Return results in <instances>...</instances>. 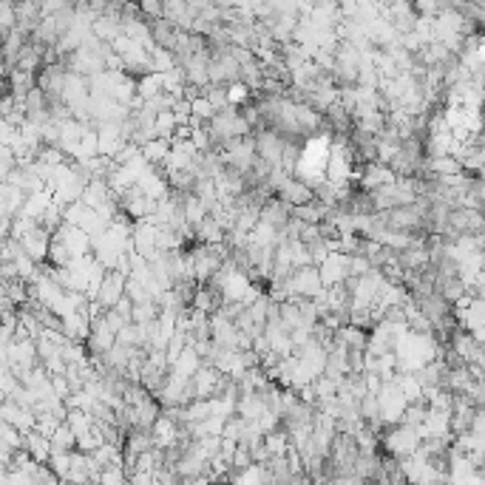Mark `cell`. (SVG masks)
<instances>
[{
	"mask_svg": "<svg viewBox=\"0 0 485 485\" xmlns=\"http://www.w3.org/2000/svg\"><path fill=\"white\" fill-rule=\"evenodd\" d=\"M137 9H140V17L142 20L162 17V3H159V0H137Z\"/></svg>",
	"mask_w": 485,
	"mask_h": 485,
	"instance_id": "5",
	"label": "cell"
},
{
	"mask_svg": "<svg viewBox=\"0 0 485 485\" xmlns=\"http://www.w3.org/2000/svg\"><path fill=\"white\" fill-rule=\"evenodd\" d=\"M276 196H278L284 204H290V207L304 204V202H313V199H315V196H313V185H310V182H304V179H295V176H290V179L276 191Z\"/></svg>",
	"mask_w": 485,
	"mask_h": 485,
	"instance_id": "2",
	"label": "cell"
},
{
	"mask_svg": "<svg viewBox=\"0 0 485 485\" xmlns=\"http://www.w3.org/2000/svg\"><path fill=\"white\" fill-rule=\"evenodd\" d=\"M213 114H216V111H213V105L207 103V97H202V94L191 97V117H193V119H199V122H207V119H210Z\"/></svg>",
	"mask_w": 485,
	"mask_h": 485,
	"instance_id": "4",
	"label": "cell"
},
{
	"mask_svg": "<svg viewBox=\"0 0 485 485\" xmlns=\"http://www.w3.org/2000/svg\"><path fill=\"white\" fill-rule=\"evenodd\" d=\"M287 295H301V298H313L324 290L321 276L315 264H304V267H292V273L284 278Z\"/></svg>",
	"mask_w": 485,
	"mask_h": 485,
	"instance_id": "1",
	"label": "cell"
},
{
	"mask_svg": "<svg viewBox=\"0 0 485 485\" xmlns=\"http://www.w3.org/2000/svg\"><path fill=\"white\" fill-rule=\"evenodd\" d=\"M167 154H170V142L162 140V137H154V140H148V142L140 145V156L148 165H162L167 159Z\"/></svg>",
	"mask_w": 485,
	"mask_h": 485,
	"instance_id": "3",
	"label": "cell"
}]
</instances>
